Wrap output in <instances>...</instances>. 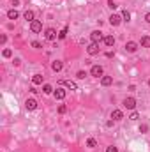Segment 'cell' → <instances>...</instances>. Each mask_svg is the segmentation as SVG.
<instances>
[{
    "label": "cell",
    "mask_w": 150,
    "mask_h": 152,
    "mask_svg": "<svg viewBox=\"0 0 150 152\" xmlns=\"http://www.w3.org/2000/svg\"><path fill=\"white\" fill-rule=\"evenodd\" d=\"M90 39H92V43H101V41H104V37H103V32H99V30H94L92 34H90Z\"/></svg>",
    "instance_id": "obj_1"
},
{
    "label": "cell",
    "mask_w": 150,
    "mask_h": 152,
    "mask_svg": "<svg viewBox=\"0 0 150 152\" xmlns=\"http://www.w3.org/2000/svg\"><path fill=\"white\" fill-rule=\"evenodd\" d=\"M44 37L48 39V41H55L57 39V30L55 28H46L44 30Z\"/></svg>",
    "instance_id": "obj_2"
},
{
    "label": "cell",
    "mask_w": 150,
    "mask_h": 152,
    "mask_svg": "<svg viewBox=\"0 0 150 152\" xmlns=\"http://www.w3.org/2000/svg\"><path fill=\"white\" fill-rule=\"evenodd\" d=\"M90 74L95 76V78H103V66H92V69H90Z\"/></svg>",
    "instance_id": "obj_3"
},
{
    "label": "cell",
    "mask_w": 150,
    "mask_h": 152,
    "mask_svg": "<svg viewBox=\"0 0 150 152\" xmlns=\"http://www.w3.org/2000/svg\"><path fill=\"white\" fill-rule=\"evenodd\" d=\"M124 106H125L127 110H134V108H136V99H134V97H125V99H124Z\"/></svg>",
    "instance_id": "obj_4"
},
{
    "label": "cell",
    "mask_w": 150,
    "mask_h": 152,
    "mask_svg": "<svg viewBox=\"0 0 150 152\" xmlns=\"http://www.w3.org/2000/svg\"><path fill=\"white\" fill-rule=\"evenodd\" d=\"M30 30H32V32H41V30H43V23L39 21V19L30 21Z\"/></svg>",
    "instance_id": "obj_5"
},
{
    "label": "cell",
    "mask_w": 150,
    "mask_h": 152,
    "mask_svg": "<svg viewBox=\"0 0 150 152\" xmlns=\"http://www.w3.org/2000/svg\"><path fill=\"white\" fill-rule=\"evenodd\" d=\"M87 53H88V55H92V57L97 55V53H99V44H97V43H92V44L87 48Z\"/></svg>",
    "instance_id": "obj_6"
},
{
    "label": "cell",
    "mask_w": 150,
    "mask_h": 152,
    "mask_svg": "<svg viewBox=\"0 0 150 152\" xmlns=\"http://www.w3.org/2000/svg\"><path fill=\"white\" fill-rule=\"evenodd\" d=\"M120 21H122V16H118V14H111V16H109V23H111L113 27H118Z\"/></svg>",
    "instance_id": "obj_7"
},
{
    "label": "cell",
    "mask_w": 150,
    "mask_h": 152,
    "mask_svg": "<svg viewBox=\"0 0 150 152\" xmlns=\"http://www.w3.org/2000/svg\"><path fill=\"white\" fill-rule=\"evenodd\" d=\"M25 106H27V110L32 111V110L37 108V101H35V99H27V101H25Z\"/></svg>",
    "instance_id": "obj_8"
},
{
    "label": "cell",
    "mask_w": 150,
    "mask_h": 152,
    "mask_svg": "<svg viewBox=\"0 0 150 152\" xmlns=\"http://www.w3.org/2000/svg\"><path fill=\"white\" fill-rule=\"evenodd\" d=\"M136 50H138V44L133 43V41H129V43L125 44V52H129V53H134Z\"/></svg>",
    "instance_id": "obj_9"
},
{
    "label": "cell",
    "mask_w": 150,
    "mask_h": 152,
    "mask_svg": "<svg viewBox=\"0 0 150 152\" xmlns=\"http://www.w3.org/2000/svg\"><path fill=\"white\" fill-rule=\"evenodd\" d=\"M111 83H113V76H103L101 78V85L103 87H109Z\"/></svg>",
    "instance_id": "obj_10"
},
{
    "label": "cell",
    "mask_w": 150,
    "mask_h": 152,
    "mask_svg": "<svg viewBox=\"0 0 150 152\" xmlns=\"http://www.w3.org/2000/svg\"><path fill=\"white\" fill-rule=\"evenodd\" d=\"M111 119H113V120H122V119H124V113H122L120 110H113V111H111Z\"/></svg>",
    "instance_id": "obj_11"
},
{
    "label": "cell",
    "mask_w": 150,
    "mask_h": 152,
    "mask_svg": "<svg viewBox=\"0 0 150 152\" xmlns=\"http://www.w3.org/2000/svg\"><path fill=\"white\" fill-rule=\"evenodd\" d=\"M62 67H64V64L60 62V60H55V62H51V69L55 71V73H58V71H62Z\"/></svg>",
    "instance_id": "obj_12"
},
{
    "label": "cell",
    "mask_w": 150,
    "mask_h": 152,
    "mask_svg": "<svg viewBox=\"0 0 150 152\" xmlns=\"http://www.w3.org/2000/svg\"><path fill=\"white\" fill-rule=\"evenodd\" d=\"M64 97H65V90H62V88H57V90H55V99L62 101Z\"/></svg>",
    "instance_id": "obj_13"
},
{
    "label": "cell",
    "mask_w": 150,
    "mask_h": 152,
    "mask_svg": "<svg viewBox=\"0 0 150 152\" xmlns=\"http://www.w3.org/2000/svg\"><path fill=\"white\" fill-rule=\"evenodd\" d=\"M43 78H44L43 74H34V76H32V83H34V85H41V83H43Z\"/></svg>",
    "instance_id": "obj_14"
},
{
    "label": "cell",
    "mask_w": 150,
    "mask_h": 152,
    "mask_svg": "<svg viewBox=\"0 0 150 152\" xmlns=\"http://www.w3.org/2000/svg\"><path fill=\"white\" fill-rule=\"evenodd\" d=\"M62 85H65V87H69L71 90H78V85L74 83V82H71V80H67V82H60Z\"/></svg>",
    "instance_id": "obj_15"
},
{
    "label": "cell",
    "mask_w": 150,
    "mask_h": 152,
    "mask_svg": "<svg viewBox=\"0 0 150 152\" xmlns=\"http://www.w3.org/2000/svg\"><path fill=\"white\" fill-rule=\"evenodd\" d=\"M104 44L111 48V46L115 44V37H113V35H106V37H104Z\"/></svg>",
    "instance_id": "obj_16"
},
{
    "label": "cell",
    "mask_w": 150,
    "mask_h": 152,
    "mask_svg": "<svg viewBox=\"0 0 150 152\" xmlns=\"http://www.w3.org/2000/svg\"><path fill=\"white\" fill-rule=\"evenodd\" d=\"M18 16H19V14H18L16 9H11V11L7 13V18H9V19H18Z\"/></svg>",
    "instance_id": "obj_17"
},
{
    "label": "cell",
    "mask_w": 150,
    "mask_h": 152,
    "mask_svg": "<svg viewBox=\"0 0 150 152\" xmlns=\"http://www.w3.org/2000/svg\"><path fill=\"white\" fill-rule=\"evenodd\" d=\"M23 18L27 19V21H34V11H25Z\"/></svg>",
    "instance_id": "obj_18"
},
{
    "label": "cell",
    "mask_w": 150,
    "mask_h": 152,
    "mask_svg": "<svg viewBox=\"0 0 150 152\" xmlns=\"http://www.w3.org/2000/svg\"><path fill=\"white\" fill-rule=\"evenodd\" d=\"M122 19H124V21H131V13H129L127 9L122 11Z\"/></svg>",
    "instance_id": "obj_19"
},
{
    "label": "cell",
    "mask_w": 150,
    "mask_h": 152,
    "mask_svg": "<svg viewBox=\"0 0 150 152\" xmlns=\"http://www.w3.org/2000/svg\"><path fill=\"white\" fill-rule=\"evenodd\" d=\"M141 46H143V48H150V37H148V35L141 37Z\"/></svg>",
    "instance_id": "obj_20"
},
{
    "label": "cell",
    "mask_w": 150,
    "mask_h": 152,
    "mask_svg": "<svg viewBox=\"0 0 150 152\" xmlns=\"http://www.w3.org/2000/svg\"><path fill=\"white\" fill-rule=\"evenodd\" d=\"M87 147H90V149H94V147H97V141H95L94 138H88V140H87Z\"/></svg>",
    "instance_id": "obj_21"
},
{
    "label": "cell",
    "mask_w": 150,
    "mask_h": 152,
    "mask_svg": "<svg viewBox=\"0 0 150 152\" xmlns=\"http://www.w3.org/2000/svg\"><path fill=\"white\" fill-rule=\"evenodd\" d=\"M65 37H67V27H64V28L58 32V39H65Z\"/></svg>",
    "instance_id": "obj_22"
},
{
    "label": "cell",
    "mask_w": 150,
    "mask_h": 152,
    "mask_svg": "<svg viewBox=\"0 0 150 152\" xmlns=\"http://www.w3.org/2000/svg\"><path fill=\"white\" fill-rule=\"evenodd\" d=\"M43 92H44V94H51V92H53V87H51V85H48V83H46V85L43 87Z\"/></svg>",
    "instance_id": "obj_23"
},
{
    "label": "cell",
    "mask_w": 150,
    "mask_h": 152,
    "mask_svg": "<svg viewBox=\"0 0 150 152\" xmlns=\"http://www.w3.org/2000/svg\"><path fill=\"white\" fill-rule=\"evenodd\" d=\"M2 55H4L5 58H9V57H13V52H11V50H9V48H5L4 52H2Z\"/></svg>",
    "instance_id": "obj_24"
},
{
    "label": "cell",
    "mask_w": 150,
    "mask_h": 152,
    "mask_svg": "<svg viewBox=\"0 0 150 152\" xmlns=\"http://www.w3.org/2000/svg\"><path fill=\"white\" fill-rule=\"evenodd\" d=\"M108 7H109V9H111V11H115V9H117L118 5H117V4L113 2V0H108Z\"/></svg>",
    "instance_id": "obj_25"
},
{
    "label": "cell",
    "mask_w": 150,
    "mask_h": 152,
    "mask_svg": "<svg viewBox=\"0 0 150 152\" xmlns=\"http://www.w3.org/2000/svg\"><path fill=\"white\" fill-rule=\"evenodd\" d=\"M85 76H87L85 71H78V73H76V78H79V80H85Z\"/></svg>",
    "instance_id": "obj_26"
},
{
    "label": "cell",
    "mask_w": 150,
    "mask_h": 152,
    "mask_svg": "<svg viewBox=\"0 0 150 152\" xmlns=\"http://www.w3.org/2000/svg\"><path fill=\"white\" fill-rule=\"evenodd\" d=\"M65 111H67V106H65V104H60V106H58V113H60V115L65 113Z\"/></svg>",
    "instance_id": "obj_27"
},
{
    "label": "cell",
    "mask_w": 150,
    "mask_h": 152,
    "mask_svg": "<svg viewBox=\"0 0 150 152\" xmlns=\"http://www.w3.org/2000/svg\"><path fill=\"white\" fill-rule=\"evenodd\" d=\"M129 119H131V120H138V119H139L138 111H133V113H131V117H129Z\"/></svg>",
    "instance_id": "obj_28"
},
{
    "label": "cell",
    "mask_w": 150,
    "mask_h": 152,
    "mask_svg": "<svg viewBox=\"0 0 150 152\" xmlns=\"http://www.w3.org/2000/svg\"><path fill=\"white\" fill-rule=\"evenodd\" d=\"M147 131H148V126H139V133H147Z\"/></svg>",
    "instance_id": "obj_29"
},
{
    "label": "cell",
    "mask_w": 150,
    "mask_h": 152,
    "mask_svg": "<svg viewBox=\"0 0 150 152\" xmlns=\"http://www.w3.org/2000/svg\"><path fill=\"white\" fill-rule=\"evenodd\" d=\"M32 48H41V43H39V41H32Z\"/></svg>",
    "instance_id": "obj_30"
},
{
    "label": "cell",
    "mask_w": 150,
    "mask_h": 152,
    "mask_svg": "<svg viewBox=\"0 0 150 152\" xmlns=\"http://www.w3.org/2000/svg\"><path fill=\"white\" fill-rule=\"evenodd\" d=\"M106 152H118V149L111 145V147H108V149H106Z\"/></svg>",
    "instance_id": "obj_31"
},
{
    "label": "cell",
    "mask_w": 150,
    "mask_h": 152,
    "mask_svg": "<svg viewBox=\"0 0 150 152\" xmlns=\"http://www.w3.org/2000/svg\"><path fill=\"white\" fill-rule=\"evenodd\" d=\"M5 41H7V37L5 35H0V44H5Z\"/></svg>",
    "instance_id": "obj_32"
},
{
    "label": "cell",
    "mask_w": 150,
    "mask_h": 152,
    "mask_svg": "<svg viewBox=\"0 0 150 152\" xmlns=\"http://www.w3.org/2000/svg\"><path fill=\"white\" fill-rule=\"evenodd\" d=\"M11 5H14V7H16V5H19V0H13V2H11Z\"/></svg>",
    "instance_id": "obj_33"
},
{
    "label": "cell",
    "mask_w": 150,
    "mask_h": 152,
    "mask_svg": "<svg viewBox=\"0 0 150 152\" xmlns=\"http://www.w3.org/2000/svg\"><path fill=\"white\" fill-rule=\"evenodd\" d=\"M145 21H147V23H150V13H148L147 16H145Z\"/></svg>",
    "instance_id": "obj_34"
},
{
    "label": "cell",
    "mask_w": 150,
    "mask_h": 152,
    "mask_svg": "<svg viewBox=\"0 0 150 152\" xmlns=\"http://www.w3.org/2000/svg\"><path fill=\"white\" fill-rule=\"evenodd\" d=\"M148 87H150V80H148Z\"/></svg>",
    "instance_id": "obj_35"
}]
</instances>
